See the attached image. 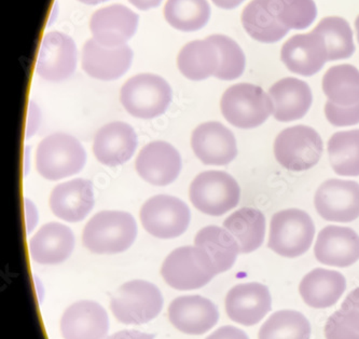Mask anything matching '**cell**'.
Wrapping results in <instances>:
<instances>
[{
  "mask_svg": "<svg viewBox=\"0 0 359 339\" xmlns=\"http://www.w3.org/2000/svg\"><path fill=\"white\" fill-rule=\"evenodd\" d=\"M194 244L208 253L219 274L231 270L240 253L236 239L228 230L218 226H208L201 230L196 234Z\"/></svg>",
  "mask_w": 359,
  "mask_h": 339,
  "instance_id": "obj_30",
  "label": "cell"
},
{
  "mask_svg": "<svg viewBox=\"0 0 359 339\" xmlns=\"http://www.w3.org/2000/svg\"><path fill=\"white\" fill-rule=\"evenodd\" d=\"M324 152L318 131L308 126L283 130L274 142V154L280 166L292 172H304L316 166Z\"/></svg>",
  "mask_w": 359,
  "mask_h": 339,
  "instance_id": "obj_8",
  "label": "cell"
},
{
  "mask_svg": "<svg viewBox=\"0 0 359 339\" xmlns=\"http://www.w3.org/2000/svg\"><path fill=\"white\" fill-rule=\"evenodd\" d=\"M219 53V67L215 77L220 80H234L240 77L246 66L245 54L231 38L224 35L210 36Z\"/></svg>",
  "mask_w": 359,
  "mask_h": 339,
  "instance_id": "obj_36",
  "label": "cell"
},
{
  "mask_svg": "<svg viewBox=\"0 0 359 339\" xmlns=\"http://www.w3.org/2000/svg\"><path fill=\"white\" fill-rule=\"evenodd\" d=\"M189 197L202 213L222 216L238 206L241 188L233 176L226 172L206 171L192 180Z\"/></svg>",
  "mask_w": 359,
  "mask_h": 339,
  "instance_id": "obj_9",
  "label": "cell"
},
{
  "mask_svg": "<svg viewBox=\"0 0 359 339\" xmlns=\"http://www.w3.org/2000/svg\"><path fill=\"white\" fill-rule=\"evenodd\" d=\"M87 154L79 140L65 133H54L40 142L36 152L38 173L49 180H59L81 172Z\"/></svg>",
  "mask_w": 359,
  "mask_h": 339,
  "instance_id": "obj_2",
  "label": "cell"
},
{
  "mask_svg": "<svg viewBox=\"0 0 359 339\" xmlns=\"http://www.w3.org/2000/svg\"><path fill=\"white\" fill-rule=\"evenodd\" d=\"M107 339H154V335L146 334L135 330H124L114 333Z\"/></svg>",
  "mask_w": 359,
  "mask_h": 339,
  "instance_id": "obj_41",
  "label": "cell"
},
{
  "mask_svg": "<svg viewBox=\"0 0 359 339\" xmlns=\"http://www.w3.org/2000/svg\"><path fill=\"white\" fill-rule=\"evenodd\" d=\"M313 31L324 37L328 51V61L348 59L354 54L353 32L348 22L343 18H325L320 20Z\"/></svg>",
  "mask_w": 359,
  "mask_h": 339,
  "instance_id": "obj_34",
  "label": "cell"
},
{
  "mask_svg": "<svg viewBox=\"0 0 359 339\" xmlns=\"http://www.w3.org/2000/svg\"><path fill=\"white\" fill-rule=\"evenodd\" d=\"M272 309V298L268 286L262 284H242L229 291L226 312L229 318L242 326L259 323Z\"/></svg>",
  "mask_w": 359,
  "mask_h": 339,
  "instance_id": "obj_17",
  "label": "cell"
},
{
  "mask_svg": "<svg viewBox=\"0 0 359 339\" xmlns=\"http://www.w3.org/2000/svg\"><path fill=\"white\" fill-rule=\"evenodd\" d=\"M323 90L328 101L339 106L359 103V70L350 64L332 66L323 78Z\"/></svg>",
  "mask_w": 359,
  "mask_h": 339,
  "instance_id": "obj_31",
  "label": "cell"
},
{
  "mask_svg": "<svg viewBox=\"0 0 359 339\" xmlns=\"http://www.w3.org/2000/svg\"><path fill=\"white\" fill-rule=\"evenodd\" d=\"M164 17L172 27L182 32H196L203 28L210 18L208 0H168Z\"/></svg>",
  "mask_w": 359,
  "mask_h": 339,
  "instance_id": "obj_32",
  "label": "cell"
},
{
  "mask_svg": "<svg viewBox=\"0 0 359 339\" xmlns=\"http://www.w3.org/2000/svg\"><path fill=\"white\" fill-rule=\"evenodd\" d=\"M334 171L341 176H359V130L337 132L328 142Z\"/></svg>",
  "mask_w": 359,
  "mask_h": 339,
  "instance_id": "obj_33",
  "label": "cell"
},
{
  "mask_svg": "<svg viewBox=\"0 0 359 339\" xmlns=\"http://www.w3.org/2000/svg\"><path fill=\"white\" fill-rule=\"evenodd\" d=\"M79 1L86 4V5H97V4L105 3L108 0H79Z\"/></svg>",
  "mask_w": 359,
  "mask_h": 339,
  "instance_id": "obj_45",
  "label": "cell"
},
{
  "mask_svg": "<svg viewBox=\"0 0 359 339\" xmlns=\"http://www.w3.org/2000/svg\"><path fill=\"white\" fill-rule=\"evenodd\" d=\"M128 1L140 10L152 9L162 3V0H128Z\"/></svg>",
  "mask_w": 359,
  "mask_h": 339,
  "instance_id": "obj_43",
  "label": "cell"
},
{
  "mask_svg": "<svg viewBox=\"0 0 359 339\" xmlns=\"http://www.w3.org/2000/svg\"><path fill=\"white\" fill-rule=\"evenodd\" d=\"M140 178L154 186L170 185L182 171V157L170 144L156 140L140 150L136 159Z\"/></svg>",
  "mask_w": 359,
  "mask_h": 339,
  "instance_id": "obj_15",
  "label": "cell"
},
{
  "mask_svg": "<svg viewBox=\"0 0 359 339\" xmlns=\"http://www.w3.org/2000/svg\"><path fill=\"white\" fill-rule=\"evenodd\" d=\"M110 308L119 322L140 326L159 316L163 296L159 288L147 281H130L114 293Z\"/></svg>",
  "mask_w": 359,
  "mask_h": 339,
  "instance_id": "obj_6",
  "label": "cell"
},
{
  "mask_svg": "<svg viewBox=\"0 0 359 339\" xmlns=\"http://www.w3.org/2000/svg\"><path fill=\"white\" fill-rule=\"evenodd\" d=\"M191 147L196 157L208 166H226L238 156L233 132L217 121L200 124L192 133Z\"/></svg>",
  "mask_w": 359,
  "mask_h": 339,
  "instance_id": "obj_14",
  "label": "cell"
},
{
  "mask_svg": "<svg viewBox=\"0 0 359 339\" xmlns=\"http://www.w3.org/2000/svg\"><path fill=\"white\" fill-rule=\"evenodd\" d=\"M77 67V47L69 36L52 32L42 39L36 72L47 81L68 79Z\"/></svg>",
  "mask_w": 359,
  "mask_h": 339,
  "instance_id": "obj_12",
  "label": "cell"
},
{
  "mask_svg": "<svg viewBox=\"0 0 359 339\" xmlns=\"http://www.w3.org/2000/svg\"><path fill=\"white\" fill-rule=\"evenodd\" d=\"M314 236V222L306 212L299 208L280 211L271 220L268 248L283 258H299L308 252Z\"/></svg>",
  "mask_w": 359,
  "mask_h": 339,
  "instance_id": "obj_5",
  "label": "cell"
},
{
  "mask_svg": "<svg viewBox=\"0 0 359 339\" xmlns=\"http://www.w3.org/2000/svg\"><path fill=\"white\" fill-rule=\"evenodd\" d=\"M325 336L326 339H359V310L341 308L329 317Z\"/></svg>",
  "mask_w": 359,
  "mask_h": 339,
  "instance_id": "obj_38",
  "label": "cell"
},
{
  "mask_svg": "<svg viewBox=\"0 0 359 339\" xmlns=\"http://www.w3.org/2000/svg\"><path fill=\"white\" fill-rule=\"evenodd\" d=\"M168 319L184 334L203 335L217 324L219 312L212 300L200 295H187L170 303Z\"/></svg>",
  "mask_w": 359,
  "mask_h": 339,
  "instance_id": "obj_16",
  "label": "cell"
},
{
  "mask_svg": "<svg viewBox=\"0 0 359 339\" xmlns=\"http://www.w3.org/2000/svg\"><path fill=\"white\" fill-rule=\"evenodd\" d=\"M109 319L103 306L92 300H81L66 309L61 319L64 339H105Z\"/></svg>",
  "mask_w": 359,
  "mask_h": 339,
  "instance_id": "obj_19",
  "label": "cell"
},
{
  "mask_svg": "<svg viewBox=\"0 0 359 339\" xmlns=\"http://www.w3.org/2000/svg\"><path fill=\"white\" fill-rule=\"evenodd\" d=\"M341 308H353L359 310V288H355L346 296Z\"/></svg>",
  "mask_w": 359,
  "mask_h": 339,
  "instance_id": "obj_42",
  "label": "cell"
},
{
  "mask_svg": "<svg viewBox=\"0 0 359 339\" xmlns=\"http://www.w3.org/2000/svg\"><path fill=\"white\" fill-rule=\"evenodd\" d=\"M243 27L257 41L274 44L287 35V28L278 18L276 0H252L242 12Z\"/></svg>",
  "mask_w": 359,
  "mask_h": 339,
  "instance_id": "obj_26",
  "label": "cell"
},
{
  "mask_svg": "<svg viewBox=\"0 0 359 339\" xmlns=\"http://www.w3.org/2000/svg\"><path fill=\"white\" fill-rule=\"evenodd\" d=\"M142 227L159 239H174L182 236L190 224L189 208L176 197L159 194L150 198L142 206Z\"/></svg>",
  "mask_w": 359,
  "mask_h": 339,
  "instance_id": "obj_10",
  "label": "cell"
},
{
  "mask_svg": "<svg viewBox=\"0 0 359 339\" xmlns=\"http://www.w3.org/2000/svg\"><path fill=\"white\" fill-rule=\"evenodd\" d=\"M346 288V280L342 274L316 268L304 277L299 292L308 306L324 309L336 305Z\"/></svg>",
  "mask_w": 359,
  "mask_h": 339,
  "instance_id": "obj_27",
  "label": "cell"
},
{
  "mask_svg": "<svg viewBox=\"0 0 359 339\" xmlns=\"http://www.w3.org/2000/svg\"><path fill=\"white\" fill-rule=\"evenodd\" d=\"M269 95L274 105L273 116L280 122L304 118L312 105L310 86L298 78H283L269 89Z\"/></svg>",
  "mask_w": 359,
  "mask_h": 339,
  "instance_id": "obj_24",
  "label": "cell"
},
{
  "mask_svg": "<svg viewBox=\"0 0 359 339\" xmlns=\"http://www.w3.org/2000/svg\"><path fill=\"white\" fill-rule=\"evenodd\" d=\"M224 228L236 239L240 253L248 254L264 244L266 218L258 208H242L224 220Z\"/></svg>",
  "mask_w": 359,
  "mask_h": 339,
  "instance_id": "obj_29",
  "label": "cell"
},
{
  "mask_svg": "<svg viewBox=\"0 0 359 339\" xmlns=\"http://www.w3.org/2000/svg\"><path fill=\"white\" fill-rule=\"evenodd\" d=\"M218 274L212 258L198 246L176 248L165 258L161 268L164 281L178 291L203 288Z\"/></svg>",
  "mask_w": 359,
  "mask_h": 339,
  "instance_id": "obj_3",
  "label": "cell"
},
{
  "mask_svg": "<svg viewBox=\"0 0 359 339\" xmlns=\"http://www.w3.org/2000/svg\"><path fill=\"white\" fill-rule=\"evenodd\" d=\"M180 73L190 80L200 81L216 75L219 67V53L210 37L187 44L177 58Z\"/></svg>",
  "mask_w": 359,
  "mask_h": 339,
  "instance_id": "obj_28",
  "label": "cell"
},
{
  "mask_svg": "<svg viewBox=\"0 0 359 339\" xmlns=\"http://www.w3.org/2000/svg\"><path fill=\"white\" fill-rule=\"evenodd\" d=\"M280 21L290 29L302 31L316 19L314 0H276Z\"/></svg>",
  "mask_w": 359,
  "mask_h": 339,
  "instance_id": "obj_37",
  "label": "cell"
},
{
  "mask_svg": "<svg viewBox=\"0 0 359 339\" xmlns=\"http://www.w3.org/2000/svg\"><path fill=\"white\" fill-rule=\"evenodd\" d=\"M224 119L238 129H254L273 114L270 95L259 86L238 84L226 90L220 102Z\"/></svg>",
  "mask_w": 359,
  "mask_h": 339,
  "instance_id": "obj_4",
  "label": "cell"
},
{
  "mask_svg": "<svg viewBox=\"0 0 359 339\" xmlns=\"http://www.w3.org/2000/svg\"><path fill=\"white\" fill-rule=\"evenodd\" d=\"M173 98L170 84L160 76L140 74L130 78L120 92V101L128 114L140 119L163 115Z\"/></svg>",
  "mask_w": 359,
  "mask_h": 339,
  "instance_id": "obj_7",
  "label": "cell"
},
{
  "mask_svg": "<svg viewBox=\"0 0 359 339\" xmlns=\"http://www.w3.org/2000/svg\"><path fill=\"white\" fill-rule=\"evenodd\" d=\"M206 339H250V337L240 328L226 326L215 331L212 334L206 337Z\"/></svg>",
  "mask_w": 359,
  "mask_h": 339,
  "instance_id": "obj_40",
  "label": "cell"
},
{
  "mask_svg": "<svg viewBox=\"0 0 359 339\" xmlns=\"http://www.w3.org/2000/svg\"><path fill=\"white\" fill-rule=\"evenodd\" d=\"M137 26V14L122 5L97 10L90 22L93 39L109 48L126 45L135 35Z\"/></svg>",
  "mask_w": 359,
  "mask_h": 339,
  "instance_id": "obj_18",
  "label": "cell"
},
{
  "mask_svg": "<svg viewBox=\"0 0 359 339\" xmlns=\"http://www.w3.org/2000/svg\"><path fill=\"white\" fill-rule=\"evenodd\" d=\"M325 115L332 126H355L359 124V103L344 107L328 101L325 105Z\"/></svg>",
  "mask_w": 359,
  "mask_h": 339,
  "instance_id": "obj_39",
  "label": "cell"
},
{
  "mask_svg": "<svg viewBox=\"0 0 359 339\" xmlns=\"http://www.w3.org/2000/svg\"><path fill=\"white\" fill-rule=\"evenodd\" d=\"M212 1L222 9L231 10L238 7L244 0H212Z\"/></svg>",
  "mask_w": 359,
  "mask_h": 339,
  "instance_id": "obj_44",
  "label": "cell"
},
{
  "mask_svg": "<svg viewBox=\"0 0 359 339\" xmlns=\"http://www.w3.org/2000/svg\"><path fill=\"white\" fill-rule=\"evenodd\" d=\"M49 204L56 218L68 222H81L94 206L93 185L82 178L60 184L52 190Z\"/></svg>",
  "mask_w": 359,
  "mask_h": 339,
  "instance_id": "obj_23",
  "label": "cell"
},
{
  "mask_svg": "<svg viewBox=\"0 0 359 339\" xmlns=\"http://www.w3.org/2000/svg\"><path fill=\"white\" fill-rule=\"evenodd\" d=\"M314 204L320 218L328 222H354L359 218V184L336 178L326 180L315 194Z\"/></svg>",
  "mask_w": 359,
  "mask_h": 339,
  "instance_id": "obj_11",
  "label": "cell"
},
{
  "mask_svg": "<svg viewBox=\"0 0 359 339\" xmlns=\"http://www.w3.org/2000/svg\"><path fill=\"white\" fill-rule=\"evenodd\" d=\"M137 236L133 216L121 211H103L84 227L82 240L96 254H117L131 248Z\"/></svg>",
  "mask_w": 359,
  "mask_h": 339,
  "instance_id": "obj_1",
  "label": "cell"
},
{
  "mask_svg": "<svg viewBox=\"0 0 359 339\" xmlns=\"http://www.w3.org/2000/svg\"><path fill=\"white\" fill-rule=\"evenodd\" d=\"M311 324L306 317L294 310L273 314L260 328L258 339H310Z\"/></svg>",
  "mask_w": 359,
  "mask_h": 339,
  "instance_id": "obj_35",
  "label": "cell"
},
{
  "mask_svg": "<svg viewBox=\"0 0 359 339\" xmlns=\"http://www.w3.org/2000/svg\"><path fill=\"white\" fill-rule=\"evenodd\" d=\"M355 28H356L357 39H358L359 44V14L358 17L356 18V21H355Z\"/></svg>",
  "mask_w": 359,
  "mask_h": 339,
  "instance_id": "obj_46",
  "label": "cell"
},
{
  "mask_svg": "<svg viewBox=\"0 0 359 339\" xmlns=\"http://www.w3.org/2000/svg\"><path fill=\"white\" fill-rule=\"evenodd\" d=\"M133 60V51L128 45L109 48L88 40L82 50V68L95 79L116 80L128 72Z\"/></svg>",
  "mask_w": 359,
  "mask_h": 339,
  "instance_id": "obj_20",
  "label": "cell"
},
{
  "mask_svg": "<svg viewBox=\"0 0 359 339\" xmlns=\"http://www.w3.org/2000/svg\"><path fill=\"white\" fill-rule=\"evenodd\" d=\"M75 248V237L65 225L46 224L29 241L32 258L38 264L56 265L65 262Z\"/></svg>",
  "mask_w": 359,
  "mask_h": 339,
  "instance_id": "obj_25",
  "label": "cell"
},
{
  "mask_svg": "<svg viewBox=\"0 0 359 339\" xmlns=\"http://www.w3.org/2000/svg\"><path fill=\"white\" fill-rule=\"evenodd\" d=\"M314 254L327 266H352L359 260V236L352 228L327 226L318 234Z\"/></svg>",
  "mask_w": 359,
  "mask_h": 339,
  "instance_id": "obj_22",
  "label": "cell"
},
{
  "mask_svg": "<svg viewBox=\"0 0 359 339\" xmlns=\"http://www.w3.org/2000/svg\"><path fill=\"white\" fill-rule=\"evenodd\" d=\"M280 60L292 73L304 77L315 75L328 62L324 37L314 31L292 36L283 45Z\"/></svg>",
  "mask_w": 359,
  "mask_h": 339,
  "instance_id": "obj_13",
  "label": "cell"
},
{
  "mask_svg": "<svg viewBox=\"0 0 359 339\" xmlns=\"http://www.w3.org/2000/svg\"><path fill=\"white\" fill-rule=\"evenodd\" d=\"M137 144V135L130 124L110 122L95 134L93 152L100 164L118 166L131 159Z\"/></svg>",
  "mask_w": 359,
  "mask_h": 339,
  "instance_id": "obj_21",
  "label": "cell"
}]
</instances>
